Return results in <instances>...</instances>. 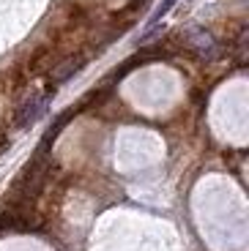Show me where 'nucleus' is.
Instances as JSON below:
<instances>
[{
	"label": "nucleus",
	"mask_w": 249,
	"mask_h": 251,
	"mask_svg": "<svg viewBox=\"0 0 249 251\" xmlns=\"http://www.w3.org/2000/svg\"><path fill=\"white\" fill-rule=\"evenodd\" d=\"M82 69V60H69V63H63L61 69L52 74V88H58V85H63V82L69 79V76H74L77 71Z\"/></svg>",
	"instance_id": "f03ea898"
},
{
	"label": "nucleus",
	"mask_w": 249,
	"mask_h": 251,
	"mask_svg": "<svg viewBox=\"0 0 249 251\" xmlns=\"http://www.w3.org/2000/svg\"><path fill=\"white\" fill-rule=\"evenodd\" d=\"M52 93H55V88L44 96V99H33V101H28L25 107H22V112H19V118H17V128H19V131H22V128H28V126H33L38 118H41L44 109H47V101H50Z\"/></svg>",
	"instance_id": "f257e3e1"
}]
</instances>
